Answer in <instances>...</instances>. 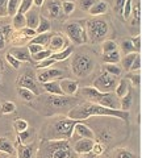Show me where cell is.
Segmentation results:
<instances>
[{"label":"cell","mask_w":142,"mask_h":158,"mask_svg":"<svg viewBox=\"0 0 142 158\" xmlns=\"http://www.w3.org/2000/svg\"><path fill=\"white\" fill-rule=\"evenodd\" d=\"M100 115L125 117V115H122L119 111H115V110H112V108L100 106V104H95V103H84V104L75 107L74 110L70 112L68 117L75 118V120H83V118H87L90 116H100Z\"/></svg>","instance_id":"cell-1"},{"label":"cell","mask_w":142,"mask_h":158,"mask_svg":"<svg viewBox=\"0 0 142 158\" xmlns=\"http://www.w3.org/2000/svg\"><path fill=\"white\" fill-rule=\"evenodd\" d=\"M82 92L87 96L88 100H91V103L108 107V108H112V110H116L117 108V103L115 102V96L112 95L111 92H100L94 86L92 87H84L82 90Z\"/></svg>","instance_id":"cell-2"},{"label":"cell","mask_w":142,"mask_h":158,"mask_svg":"<svg viewBox=\"0 0 142 158\" xmlns=\"http://www.w3.org/2000/svg\"><path fill=\"white\" fill-rule=\"evenodd\" d=\"M86 25L87 40H90L91 42H100L108 33V24L101 19H92L87 21Z\"/></svg>","instance_id":"cell-3"},{"label":"cell","mask_w":142,"mask_h":158,"mask_svg":"<svg viewBox=\"0 0 142 158\" xmlns=\"http://www.w3.org/2000/svg\"><path fill=\"white\" fill-rule=\"evenodd\" d=\"M78 123H80V121L75 120V118H71V117L55 121L54 125L51 127L53 137L54 138H70Z\"/></svg>","instance_id":"cell-4"},{"label":"cell","mask_w":142,"mask_h":158,"mask_svg":"<svg viewBox=\"0 0 142 158\" xmlns=\"http://www.w3.org/2000/svg\"><path fill=\"white\" fill-rule=\"evenodd\" d=\"M92 67H94V62H92L91 57H88L87 54H76L72 58L71 69L76 77H87L92 71Z\"/></svg>","instance_id":"cell-5"},{"label":"cell","mask_w":142,"mask_h":158,"mask_svg":"<svg viewBox=\"0 0 142 158\" xmlns=\"http://www.w3.org/2000/svg\"><path fill=\"white\" fill-rule=\"evenodd\" d=\"M65 32L67 34V37L71 40L74 44H84L87 41V32L86 28L82 25L80 23L72 21L67 23L65 25Z\"/></svg>","instance_id":"cell-6"},{"label":"cell","mask_w":142,"mask_h":158,"mask_svg":"<svg viewBox=\"0 0 142 158\" xmlns=\"http://www.w3.org/2000/svg\"><path fill=\"white\" fill-rule=\"evenodd\" d=\"M115 85H116V79L112 77V74L107 71L97 77V79H95L94 82V87L97 88L100 92H111L115 88Z\"/></svg>","instance_id":"cell-7"},{"label":"cell","mask_w":142,"mask_h":158,"mask_svg":"<svg viewBox=\"0 0 142 158\" xmlns=\"http://www.w3.org/2000/svg\"><path fill=\"white\" fill-rule=\"evenodd\" d=\"M43 13L51 19H57L61 16L62 12V2L61 0H45L42 4Z\"/></svg>","instance_id":"cell-8"},{"label":"cell","mask_w":142,"mask_h":158,"mask_svg":"<svg viewBox=\"0 0 142 158\" xmlns=\"http://www.w3.org/2000/svg\"><path fill=\"white\" fill-rule=\"evenodd\" d=\"M70 156H71V149L66 144V141H58L57 146L53 149L51 158H68Z\"/></svg>","instance_id":"cell-9"},{"label":"cell","mask_w":142,"mask_h":158,"mask_svg":"<svg viewBox=\"0 0 142 158\" xmlns=\"http://www.w3.org/2000/svg\"><path fill=\"white\" fill-rule=\"evenodd\" d=\"M26 27L32 28V29H37L38 24H40V11H38V7H32V9L29 12H26Z\"/></svg>","instance_id":"cell-10"},{"label":"cell","mask_w":142,"mask_h":158,"mask_svg":"<svg viewBox=\"0 0 142 158\" xmlns=\"http://www.w3.org/2000/svg\"><path fill=\"white\" fill-rule=\"evenodd\" d=\"M47 46H49V50H51L53 53H58V52H61V49L66 46V42L61 34H53Z\"/></svg>","instance_id":"cell-11"},{"label":"cell","mask_w":142,"mask_h":158,"mask_svg":"<svg viewBox=\"0 0 142 158\" xmlns=\"http://www.w3.org/2000/svg\"><path fill=\"white\" fill-rule=\"evenodd\" d=\"M61 74H62V71L58 70V69H47V70L38 74L37 78L41 83H46V82H50V81H53V79L58 78Z\"/></svg>","instance_id":"cell-12"},{"label":"cell","mask_w":142,"mask_h":158,"mask_svg":"<svg viewBox=\"0 0 142 158\" xmlns=\"http://www.w3.org/2000/svg\"><path fill=\"white\" fill-rule=\"evenodd\" d=\"M9 53H11L14 58H17L20 62H22V61H24V62H25V61L30 62L32 54H30V52H29L28 46H25V48H16V49H12V50L9 52Z\"/></svg>","instance_id":"cell-13"},{"label":"cell","mask_w":142,"mask_h":158,"mask_svg":"<svg viewBox=\"0 0 142 158\" xmlns=\"http://www.w3.org/2000/svg\"><path fill=\"white\" fill-rule=\"evenodd\" d=\"M95 146V142L92 138H83L75 144V152L76 153H90Z\"/></svg>","instance_id":"cell-14"},{"label":"cell","mask_w":142,"mask_h":158,"mask_svg":"<svg viewBox=\"0 0 142 158\" xmlns=\"http://www.w3.org/2000/svg\"><path fill=\"white\" fill-rule=\"evenodd\" d=\"M17 86L24 87V88H29V90H32L34 94H37V85L30 75H26V74L25 75H21L17 81Z\"/></svg>","instance_id":"cell-15"},{"label":"cell","mask_w":142,"mask_h":158,"mask_svg":"<svg viewBox=\"0 0 142 158\" xmlns=\"http://www.w3.org/2000/svg\"><path fill=\"white\" fill-rule=\"evenodd\" d=\"M61 87L65 95H74L78 91V82L76 81H71V79H61L59 81Z\"/></svg>","instance_id":"cell-16"},{"label":"cell","mask_w":142,"mask_h":158,"mask_svg":"<svg viewBox=\"0 0 142 158\" xmlns=\"http://www.w3.org/2000/svg\"><path fill=\"white\" fill-rule=\"evenodd\" d=\"M43 88H45L47 92L53 94V95H59V96L65 95V92H63L62 87H61L59 81H50V82L43 83Z\"/></svg>","instance_id":"cell-17"},{"label":"cell","mask_w":142,"mask_h":158,"mask_svg":"<svg viewBox=\"0 0 142 158\" xmlns=\"http://www.w3.org/2000/svg\"><path fill=\"white\" fill-rule=\"evenodd\" d=\"M51 37H53V33H50V32L41 33V34H37L36 37H33L29 44H37V45L47 46L49 42H50V40H51Z\"/></svg>","instance_id":"cell-18"},{"label":"cell","mask_w":142,"mask_h":158,"mask_svg":"<svg viewBox=\"0 0 142 158\" xmlns=\"http://www.w3.org/2000/svg\"><path fill=\"white\" fill-rule=\"evenodd\" d=\"M75 132L84 138H94V132H92V129L88 128L86 124H83V123H78L75 125Z\"/></svg>","instance_id":"cell-19"},{"label":"cell","mask_w":142,"mask_h":158,"mask_svg":"<svg viewBox=\"0 0 142 158\" xmlns=\"http://www.w3.org/2000/svg\"><path fill=\"white\" fill-rule=\"evenodd\" d=\"M25 27H26V17H25V15L17 12L13 16V28L16 29V31H21V29H24Z\"/></svg>","instance_id":"cell-20"},{"label":"cell","mask_w":142,"mask_h":158,"mask_svg":"<svg viewBox=\"0 0 142 158\" xmlns=\"http://www.w3.org/2000/svg\"><path fill=\"white\" fill-rule=\"evenodd\" d=\"M72 46H68V48H65L63 50H61V52H58V53H53L51 54V58L54 59L55 62H58V61H65V59H67L68 57L71 56V53H72Z\"/></svg>","instance_id":"cell-21"},{"label":"cell","mask_w":142,"mask_h":158,"mask_svg":"<svg viewBox=\"0 0 142 158\" xmlns=\"http://www.w3.org/2000/svg\"><path fill=\"white\" fill-rule=\"evenodd\" d=\"M107 8H108L107 3H104V2H96L94 6H92V8L90 9V13H91V15H94V16L104 15V13L107 12Z\"/></svg>","instance_id":"cell-22"},{"label":"cell","mask_w":142,"mask_h":158,"mask_svg":"<svg viewBox=\"0 0 142 158\" xmlns=\"http://www.w3.org/2000/svg\"><path fill=\"white\" fill-rule=\"evenodd\" d=\"M37 34H41V33H46V32H50V21L41 15L40 17V24H38V27L36 29Z\"/></svg>","instance_id":"cell-23"},{"label":"cell","mask_w":142,"mask_h":158,"mask_svg":"<svg viewBox=\"0 0 142 158\" xmlns=\"http://www.w3.org/2000/svg\"><path fill=\"white\" fill-rule=\"evenodd\" d=\"M18 96L25 102H30V100H33V98L36 96V94H34L32 90H29V88L18 87Z\"/></svg>","instance_id":"cell-24"},{"label":"cell","mask_w":142,"mask_h":158,"mask_svg":"<svg viewBox=\"0 0 142 158\" xmlns=\"http://www.w3.org/2000/svg\"><path fill=\"white\" fill-rule=\"evenodd\" d=\"M20 4H21V0H9V2H8V11H7V15H9V16L13 17L14 15L18 12Z\"/></svg>","instance_id":"cell-25"},{"label":"cell","mask_w":142,"mask_h":158,"mask_svg":"<svg viewBox=\"0 0 142 158\" xmlns=\"http://www.w3.org/2000/svg\"><path fill=\"white\" fill-rule=\"evenodd\" d=\"M34 2L33 0H21V4H20V8H18V13H22V15H26V12H29L33 7Z\"/></svg>","instance_id":"cell-26"},{"label":"cell","mask_w":142,"mask_h":158,"mask_svg":"<svg viewBox=\"0 0 142 158\" xmlns=\"http://www.w3.org/2000/svg\"><path fill=\"white\" fill-rule=\"evenodd\" d=\"M74 11H75V3L70 2V0L62 2V12L65 15H71Z\"/></svg>","instance_id":"cell-27"},{"label":"cell","mask_w":142,"mask_h":158,"mask_svg":"<svg viewBox=\"0 0 142 158\" xmlns=\"http://www.w3.org/2000/svg\"><path fill=\"white\" fill-rule=\"evenodd\" d=\"M51 54H53V52L51 50H46V49H43L42 52H40V53H37V54H34V56H32V58H34L36 61H38V62H41V61H43V59H46V58H50L51 57Z\"/></svg>","instance_id":"cell-28"},{"label":"cell","mask_w":142,"mask_h":158,"mask_svg":"<svg viewBox=\"0 0 142 158\" xmlns=\"http://www.w3.org/2000/svg\"><path fill=\"white\" fill-rule=\"evenodd\" d=\"M0 150L2 152H6V153H13V148L11 145V142L6 138L0 137Z\"/></svg>","instance_id":"cell-29"},{"label":"cell","mask_w":142,"mask_h":158,"mask_svg":"<svg viewBox=\"0 0 142 158\" xmlns=\"http://www.w3.org/2000/svg\"><path fill=\"white\" fill-rule=\"evenodd\" d=\"M119 59H120V57H119V52L117 50L111 52L108 54H104V61L107 63H116Z\"/></svg>","instance_id":"cell-30"},{"label":"cell","mask_w":142,"mask_h":158,"mask_svg":"<svg viewBox=\"0 0 142 158\" xmlns=\"http://www.w3.org/2000/svg\"><path fill=\"white\" fill-rule=\"evenodd\" d=\"M116 50V44L113 41H104L103 44V54H108L111 52H115Z\"/></svg>","instance_id":"cell-31"},{"label":"cell","mask_w":142,"mask_h":158,"mask_svg":"<svg viewBox=\"0 0 142 158\" xmlns=\"http://www.w3.org/2000/svg\"><path fill=\"white\" fill-rule=\"evenodd\" d=\"M13 111H16V106H14V103H12V102H6L2 106V112L4 113V115L12 113Z\"/></svg>","instance_id":"cell-32"},{"label":"cell","mask_w":142,"mask_h":158,"mask_svg":"<svg viewBox=\"0 0 142 158\" xmlns=\"http://www.w3.org/2000/svg\"><path fill=\"white\" fill-rule=\"evenodd\" d=\"M14 128H16V131L18 133L25 132L28 129V123L25 120H22V118H18V120L14 121Z\"/></svg>","instance_id":"cell-33"},{"label":"cell","mask_w":142,"mask_h":158,"mask_svg":"<svg viewBox=\"0 0 142 158\" xmlns=\"http://www.w3.org/2000/svg\"><path fill=\"white\" fill-rule=\"evenodd\" d=\"M96 3V0H79V6L83 11L90 12V9L92 8V6Z\"/></svg>","instance_id":"cell-34"},{"label":"cell","mask_w":142,"mask_h":158,"mask_svg":"<svg viewBox=\"0 0 142 158\" xmlns=\"http://www.w3.org/2000/svg\"><path fill=\"white\" fill-rule=\"evenodd\" d=\"M6 58H7V61L9 62V65H11L13 69H18V67H20V61H18L17 58H14L11 53H7Z\"/></svg>","instance_id":"cell-35"},{"label":"cell","mask_w":142,"mask_h":158,"mask_svg":"<svg viewBox=\"0 0 142 158\" xmlns=\"http://www.w3.org/2000/svg\"><path fill=\"white\" fill-rule=\"evenodd\" d=\"M54 63H55V61L50 57V58H46V59H43V61H41L37 65V69H46V67H50L51 65H54Z\"/></svg>","instance_id":"cell-36"},{"label":"cell","mask_w":142,"mask_h":158,"mask_svg":"<svg viewBox=\"0 0 142 158\" xmlns=\"http://www.w3.org/2000/svg\"><path fill=\"white\" fill-rule=\"evenodd\" d=\"M104 67H105V71L109 74H115V75H119L120 74V69L116 65H113V63H107Z\"/></svg>","instance_id":"cell-37"},{"label":"cell","mask_w":142,"mask_h":158,"mask_svg":"<svg viewBox=\"0 0 142 158\" xmlns=\"http://www.w3.org/2000/svg\"><path fill=\"white\" fill-rule=\"evenodd\" d=\"M28 49H29V52H30L32 56H34V54L42 52L43 50V46L42 45H37V44H29Z\"/></svg>","instance_id":"cell-38"},{"label":"cell","mask_w":142,"mask_h":158,"mask_svg":"<svg viewBox=\"0 0 142 158\" xmlns=\"http://www.w3.org/2000/svg\"><path fill=\"white\" fill-rule=\"evenodd\" d=\"M30 156H32L30 148L20 146V158H30Z\"/></svg>","instance_id":"cell-39"},{"label":"cell","mask_w":142,"mask_h":158,"mask_svg":"<svg viewBox=\"0 0 142 158\" xmlns=\"http://www.w3.org/2000/svg\"><path fill=\"white\" fill-rule=\"evenodd\" d=\"M8 2L9 0H0V16H4L8 11Z\"/></svg>","instance_id":"cell-40"},{"label":"cell","mask_w":142,"mask_h":158,"mask_svg":"<svg viewBox=\"0 0 142 158\" xmlns=\"http://www.w3.org/2000/svg\"><path fill=\"white\" fill-rule=\"evenodd\" d=\"M4 45H6V37H4L3 31H2V28H0V50L4 48Z\"/></svg>","instance_id":"cell-41"},{"label":"cell","mask_w":142,"mask_h":158,"mask_svg":"<svg viewBox=\"0 0 142 158\" xmlns=\"http://www.w3.org/2000/svg\"><path fill=\"white\" fill-rule=\"evenodd\" d=\"M129 12H130V0H128V2H126V4H125V11H124L125 16H128Z\"/></svg>","instance_id":"cell-42"},{"label":"cell","mask_w":142,"mask_h":158,"mask_svg":"<svg viewBox=\"0 0 142 158\" xmlns=\"http://www.w3.org/2000/svg\"><path fill=\"white\" fill-rule=\"evenodd\" d=\"M92 150H94L96 154H100V152L103 150V148H101L100 145H96V144H95V146H94V149H92Z\"/></svg>","instance_id":"cell-43"},{"label":"cell","mask_w":142,"mask_h":158,"mask_svg":"<svg viewBox=\"0 0 142 158\" xmlns=\"http://www.w3.org/2000/svg\"><path fill=\"white\" fill-rule=\"evenodd\" d=\"M33 2H34V6L40 8V7H42V4L45 3V0H33Z\"/></svg>","instance_id":"cell-44"},{"label":"cell","mask_w":142,"mask_h":158,"mask_svg":"<svg viewBox=\"0 0 142 158\" xmlns=\"http://www.w3.org/2000/svg\"><path fill=\"white\" fill-rule=\"evenodd\" d=\"M130 62H132V58H130V57H126V59L124 61V66H125V67H129Z\"/></svg>","instance_id":"cell-45"},{"label":"cell","mask_w":142,"mask_h":158,"mask_svg":"<svg viewBox=\"0 0 142 158\" xmlns=\"http://www.w3.org/2000/svg\"><path fill=\"white\" fill-rule=\"evenodd\" d=\"M82 158H95V156H92V154H84Z\"/></svg>","instance_id":"cell-46"}]
</instances>
